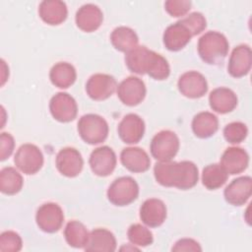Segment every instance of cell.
Listing matches in <instances>:
<instances>
[{
    "label": "cell",
    "instance_id": "obj_1",
    "mask_svg": "<svg viewBox=\"0 0 252 252\" xmlns=\"http://www.w3.org/2000/svg\"><path fill=\"white\" fill-rule=\"evenodd\" d=\"M154 175L161 186L180 190L193 188L199 179L198 167L190 160L158 161L155 164Z\"/></svg>",
    "mask_w": 252,
    "mask_h": 252
},
{
    "label": "cell",
    "instance_id": "obj_2",
    "mask_svg": "<svg viewBox=\"0 0 252 252\" xmlns=\"http://www.w3.org/2000/svg\"><path fill=\"white\" fill-rule=\"evenodd\" d=\"M229 48L226 37L216 31L205 32L198 40V54L209 65L220 64L227 55Z\"/></svg>",
    "mask_w": 252,
    "mask_h": 252
},
{
    "label": "cell",
    "instance_id": "obj_3",
    "mask_svg": "<svg viewBox=\"0 0 252 252\" xmlns=\"http://www.w3.org/2000/svg\"><path fill=\"white\" fill-rule=\"evenodd\" d=\"M78 133L85 143L97 145L106 140L108 124L103 117L97 114H85L78 121Z\"/></svg>",
    "mask_w": 252,
    "mask_h": 252
},
{
    "label": "cell",
    "instance_id": "obj_4",
    "mask_svg": "<svg viewBox=\"0 0 252 252\" xmlns=\"http://www.w3.org/2000/svg\"><path fill=\"white\" fill-rule=\"evenodd\" d=\"M139 195L138 183L130 176L115 179L107 190V199L114 206L124 207L133 203Z\"/></svg>",
    "mask_w": 252,
    "mask_h": 252
},
{
    "label": "cell",
    "instance_id": "obj_5",
    "mask_svg": "<svg viewBox=\"0 0 252 252\" xmlns=\"http://www.w3.org/2000/svg\"><path fill=\"white\" fill-rule=\"evenodd\" d=\"M150 150L152 156L158 161L171 160L178 153L179 138L173 131H159L153 137Z\"/></svg>",
    "mask_w": 252,
    "mask_h": 252
},
{
    "label": "cell",
    "instance_id": "obj_6",
    "mask_svg": "<svg viewBox=\"0 0 252 252\" xmlns=\"http://www.w3.org/2000/svg\"><path fill=\"white\" fill-rule=\"evenodd\" d=\"M15 165L27 175L34 174L43 165V155L39 148L33 144L22 145L14 158Z\"/></svg>",
    "mask_w": 252,
    "mask_h": 252
},
{
    "label": "cell",
    "instance_id": "obj_7",
    "mask_svg": "<svg viewBox=\"0 0 252 252\" xmlns=\"http://www.w3.org/2000/svg\"><path fill=\"white\" fill-rule=\"evenodd\" d=\"M35 221L42 231L54 233L61 228L64 221V214L59 205L45 203L37 209Z\"/></svg>",
    "mask_w": 252,
    "mask_h": 252
},
{
    "label": "cell",
    "instance_id": "obj_8",
    "mask_svg": "<svg viewBox=\"0 0 252 252\" xmlns=\"http://www.w3.org/2000/svg\"><path fill=\"white\" fill-rule=\"evenodd\" d=\"M146 85L138 77L130 76L117 86V96L127 106L140 104L146 96Z\"/></svg>",
    "mask_w": 252,
    "mask_h": 252
},
{
    "label": "cell",
    "instance_id": "obj_9",
    "mask_svg": "<svg viewBox=\"0 0 252 252\" xmlns=\"http://www.w3.org/2000/svg\"><path fill=\"white\" fill-rule=\"evenodd\" d=\"M49 110L52 117L62 123L73 121L78 113V105L75 98L67 93H57L49 102Z\"/></svg>",
    "mask_w": 252,
    "mask_h": 252
},
{
    "label": "cell",
    "instance_id": "obj_10",
    "mask_svg": "<svg viewBox=\"0 0 252 252\" xmlns=\"http://www.w3.org/2000/svg\"><path fill=\"white\" fill-rule=\"evenodd\" d=\"M116 155L108 146H102L94 149L89 158L92 171L100 177L110 175L116 166Z\"/></svg>",
    "mask_w": 252,
    "mask_h": 252
},
{
    "label": "cell",
    "instance_id": "obj_11",
    "mask_svg": "<svg viewBox=\"0 0 252 252\" xmlns=\"http://www.w3.org/2000/svg\"><path fill=\"white\" fill-rule=\"evenodd\" d=\"M116 89V80L108 74H94L89 78L86 84L87 94L94 100H104L108 98Z\"/></svg>",
    "mask_w": 252,
    "mask_h": 252
},
{
    "label": "cell",
    "instance_id": "obj_12",
    "mask_svg": "<svg viewBox=\"0 0 252 252\" xmlns=\"http://www.w3.org/2000/svg\"><path fill=\"white\" fill-rule=\"evenodd\" d=\"M178 91L188 98H200L208 92V83L204 75L197 71L182 74L177 82Z\"/></svg>",
    "mask_w": 252,
    "mask_h": 252
},
{
    "label": "cell",
    "instance_id": "obj_13",
    "mask_svg": "<svg viewBox=\"0 0 252 252\" xmlns=\"http://www.w3.org/2000/svg\"><path fill=\"white\" fill-rule=\"evenodd\" d=\"M55 162L58 171L66 177L78 176L84 166V160L81 153L71 147L60 150L56 156Z\"/></svg>",
    "mask_w": 252,
    "mask_h": 252
},
{
    "label": "cell",
    "instance_id": "obj_14",
    "mask_svg": "<svg viewBox=\"0 0 252 252\" xmlns=\"http://www.w3.org/2000/svg\"><path fill=\"white\" fill-rule=\"evenodd\" d=\"M252 194V178L250 176H240L233 179L224 189L225 201L232 206L244 205Z\"/></svg>",
    "mask_w": 252,
    "mask_h": 252
},
{
    "label": "cell",
    "instance_id": "obj_15",
    "mask_svg": "<svg viewBox=\"0 0 252 252\" xmlns=\"http://www.w3.org/2000/svg\"><path fill=\"white\" fill-rule=\"evenodd\" d=\"M252 65V52L247 44H240L233 48L227 65V72L233 78L246 76Z\"/></svg>",
    "mask_w": 252,
    "mask_h": 252
},
{
    "label": "cell",
    "instance_id": "obj_16",
    "mask_svg": "<svg viewBox=\"0 0 252 252\" xmlns=\"http://www.w3.org/2000/svg\"><path fill=\"white\" fill-rule=\"evenodd\" d=\"M117 132L119 138L126 144H137L145 133L144 120L135 113L125 115L120 121Z\"/></svg>",
    "mask_w": 252,
    "mask_h": 252
},
{
    "label": "cell",
    "instance_id": "obj_17",
    "mask_svg": "<svg viewBox=\"0 0 252 252\" xmlns=\"http://www.w3.org/2000/svg\"><path fill=\"white\" fill-rule=\"evenodd\" d=\"M166 206L158 198L147 199L140 208L141 220L150 227L161 225L166 219Z\"/></svg>",
    "mask_w": 252,
    "mask_h": 252
},
{
    "label": "cell",
    "instance_id": "obj_18",
    "mask_svg": "<svg viewBox=\"0 0 252 252\" xmlns=\"http://www.w3.org/2000/svg\"><path fill=\"white\" fill-rule=\"evenodd\" d=\"M75 21L77 27L86 32L96 31L103 21V14L98 6L94 4H85L76 12Z\"/></svg>",
    "mask_w": 252,
    "mask_h": 252
},
{
    "label": "cell",
    "instance_id": "obj_19",
    "mask_svg": "<svg viewBox=\"0 0 252 252\" xmlns=\"http://www.w3.org/2000/svg\"><path fill=\"white\" fill-rule=\"evenodd\" d=\"M249 163V156L247 152L238 147L227 148L221 158L220 165L227 174H239L243 172Z\"/></svg>",
    "mask_w": 252,
    "mask_h": 252
},
{
    "label": "cell",
    "instance_id": "obj_20",
    "mask_svg": "<svg viewBox=\"0 0 252 252\" xmlns=\"http://www.w3.org/2000/svg\"><path fill=\"white\" fill-rule=\"evenodd\" d=\"M120 160L123 166L131 172L141 173L150 168L151 159L149 155L141 148L128 147L122 150Z\"/></svg>",
    "mask_w": 252,
    "mask_h": 252
},
{
    "label": "cell",
    "instance_id": "obj_21",
    "mask_svg": "<svg viewBox=\"0 0 252 252\" xmlns=\"http://www.w3.org/2000/svg\"><path fill=\"white\" fill-rule=\"evenodd\" d=\"M38 15L47 25L58 26L67 19L68 9L63 1L44 0L38 6Z\"/></svg>",
    "mask_w": 252,
    "mask_h": 252
},
{
    "label": "cell",
    "instance_id": "obj_22",
    "mask_svg": "<svg viewBox=\"0 0 252 252\" xmlns=\"http://www.w3.org/2000/svg\"><path fill=\"white\" fill-rule=\"evenodd\" d=\"M191 37L190 32L178 21L165 29L162 41L169 51H179L188 44Z\"/></svg>",
    "mask_w": 252,
    "mask_h": 252
},
{
    "label": "cell",
    "instance_id": "obj_23",
    "mask_svg": "<svg viewBox=\"0 0 252 252\" xmlns=\"http://www.w3.org/2000/svg\"><path fill=\"white\" fill-rule=\"evenodd\" d=\"M238 99L235 93L224 87L213 90L209 95L210 107L220 114L231 112L237 105Z\"/></svg>",
    "mask_w": 252,
    "mask_h": 252
},
{
    "label": "cell",
    "instance_id": "obj_24",
    "mask_svg": "<svg viewBox=\"0 0 252 252\" xmlns=\"http://www.w3.org/2000/svg\"><path fill=\"white\" fill-rule=\"evenodd\" d=\"M153 50L148 49L146 46L140 45L129 50L125 54V64L127 68L136 74H147Z\"/></svg>",
    "mask_w": 252,
    "mask_h": 252
},
{
    "label": "cell",
    "instance_id": "obj_25",
    "mask_svg": "<svg viewBox=\"0 0 252 252\" xmlns=\"http://www.w3.org/2000/svg\"><path fill=\"white\" fill-rule=\"evenodd\" d=\"M191 126L196 137L206 139L213 136L218 131L219 119L212 112L203 111L194 116Z\"/></svg>",
    "mask_w": 252,
    "mask_h": 252
},
{
    "label": "cell",
    "instance_id": "obj_26",
    "mask_svg": "<svg viewBox=\"0 0 252 252\" xmlns=\"http://www.w3.org/2000/svg\"><path fill=\"white\" fill-rule=\"evenodd\" d=\"M116 249L114 234L105 228H94L90 232L89 242L85 247L86 251H107Z\"/></svg>",
    "mask_w": 252,
    "mask_h": 252
},
{
    "label": "cell",
    "instance_id": "obj_27",
    "mask_svg": "<svg viewBox=\"0 0 252 252\" xmlns=\"http://www.w3.org/2000/svg\"><path fill=\"white\" fill-rule=\"evenodd\" d=\"M49 79L55 87L67 89L71 87L77 79L76 69L68 62H58L50 69Z\"/></svg>",
    "mask_w": 252,
    "mask_h": 252
},
{
    "label": "cell",
    "instance_id": "obj_28",
    "mask_svg": "<svg viewBox=\"0 0 252 252\" xmlns=\"http://www.w3.org/2000/svg\"><path fill=\"white\" fill-rule=\"evenodd\" d=\"M110 41L115 49L126 53L137 46L139 38L134 30L121 26L112 31Z\"/></svg>",
    "mask_w": 252,
    "mask_h": 252
},
{
    "label": "cell",
    "instance_id": "obj_29",
    "mask_svg": "<svg viewBox=\"0 0 252 252\" xmlns=\"http://www.w3.org/2000/svg\"><path fill=\"white\" fill-rule=\"evenodd\" d=\"M64 236L66 242L71 247L85 248L89 242L90 233L82 222L78 220H71L65 226Z\"/></svg>",
    "mask_w": 252,
    "mask_h": 252
},
{
    "label": "cell",
    "instance_id": "obj_30",
    "mask_svg": "<svg viewBox=\"0 0 252 252\" xmlns=\"http://www.w3.org/2000/svg\"><path fill=\"white\" fill-rule=\"evenodd\" d=\"M24 185L22 175L11 166L4 167L0 171V190L6 195H15L19 193Z\"/></svg>",
    "mask_w": 252,
    "mask_h": 252
},
{
    "label": "cell",
    "instance_id": "obj_31",
    "mask_svg": "<svg viewBox=\"0 0 252 252\" xmlns=\"http://www.w3.org/2000/svg\"><path fill=\"white\" fill-rule=\"evenodd\" d=\"M228 174L219 163H212L203 168L202 184L208 190L220 188L227 180Z\"/></svg>",
    "mask_w": 252,
    "mask_h": 252
},
{
    "label": "cell",
    "instance_id": "obj_32",
    "mask_svg": "<svg viewBox=\"0 0 252 252\" xmlns=\"http://www.w3.org/2000/svg\"><path fill=\"white\" fill-rule=\"evenodd\" d=\"M147 74L158 81L167 79L170 74V68L167 60L160 54L153 51Z\"/></svg>",
    "mask_w": 252,
    "mask_h": 252
},
{
    "label": "cell",
    "instance_id": "obj_33",
    "mask_svg": "<svg viewBox=\"0 0 252 252\" xmlns=\"http://www.w3.org/2000/svg\"><path fill=\"white\" fill-rule=\"evenodd\" d=\"M127 236L129 241L135 246L146 247L154 242L152 231L140 223L130 225L127 231Z\"/></svg>",
    "mask_w": 252,
    "mask_h": 252
},
{
    "label": "cell",
    "instance_id": "obj_34",
    "mask_svg": "<svg viewBox=\"0 0 252 252\" xmlns=\"http://www.w3.org/2000/svg\"><path fill=\"white\" fill-rule=\"evenodd\" d=\"M248 135V128L243 122H231L223 128V137L230 144H240Z\"/></svg>",
    "mask_w": 252,
    "mask_h": 252
},
{
    "label": "cell",
    "instance_id": "obj_35",
    "mask_svg": "<svg viewBox=\"0 0 252 252\" xmlns=\"http://www.w3.org/2000/svg\"><path fill=\"white\" fill-rule=\"evenodd\" d=\"M192 34V36L201 33L207 27L205 16L200 12H193L179 21Z\"/></svg>",
    "mask_w": 252,
    "mask_h": 252
},
{
    "label": "cell",
    "instance_id": "obj_36",
    "mask_svg": "<svg viewBox=\"0 0 252 252\" xmlns=\"http://www.w3.org/2000/svg\"><path fill=\"white\" fill-rule=\"evenodd\" d=\"M23 247L21 236L13 231L7 230L0 235V251L1 252H18Z\"/></svg>",
    "mask_w": 252,
    "mask_h": 252
},
{
    "label": "cell",
    "instance_id": "obj_37",
    "mask_svg": "<svg viewBox=\"0 0 252 252\" xmlns=\"http://www.w3.org/2000/svg\"><path fill=\"white\" fill-rule=\"evenodd\" d=\"M192 6L188 0H167L164 2V9L171 17H182L186 15Z\"/></svg>",
    "mask_w": 252,
    "mask_h": 252
},
{
    "label": "cell",
    "instance_id": "obj_38",
    "mask_svg": "<svg viewBox=\"0 0 252 252\" xmlns=\"http://www.w3.org/2000/svg\"><path fill=\"white\" fill-rule=\"evenodd\" d=\"M15 148V141L10 133L2 132L0 135V159L3 161L8 158Z\"/></svg>",
    "mask_w": 252,
    "mask_h": 252
},
{
    "label": "cell",
    "instance_id": "obj_39",
    "mask_svg": "<svg viewBox=\"0 0 252 252\" xmlns=\"http://www.w3.org/2000/svg\"><path fill=\"white\" fill-rule=\"evenodd\" d=\"M172 251H202L200 244L192 238H182L176 241L171 248Z\"/></svg>",
    "mask_w": 252,
    "mask_h": 252
}]
</instances>
